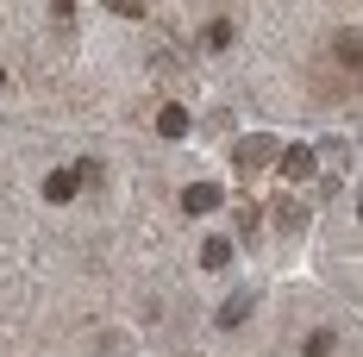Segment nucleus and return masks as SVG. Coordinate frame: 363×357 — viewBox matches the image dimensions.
<instances>
[{
	"label": "nucleus",
	"instance_id": "1",
	"mask_svg": "<svg viewBox=\"0 0 363 357\" xmlns=\"http://www.w3.org/2000/svg\"><path fill=\"white\" fill-rule=\"evenodd\" d=\"M269 157H276V138H245L238 144V170H245V176H257Z\"/></svg>",
	"mask_w": 363,
	"mask_h": 357
},
{
	"label": "nucleus",
	"instance_id": "2",
	"mask_svg": "<svg viewBox=\"0 0 363 357\" xmlns=\"http://www.w3.org/2000/svg\"><path fill=\"white\" fill-rule=\"evenodd\" d=\"M313 163H320V157H313L307 144H294V150H282V176H289V182H307V176H313Z\"/></svg>",
	"mask_w": 363,
	"mask_h": 357
},
{
	"label": "nucleus",
	"instance_id": "3",
	"mask_svg": "<svg viewBox=\"0 0 363 357\" xmlns=\"http://www.w3.org/2000/svg\"><path fill=\"white\" fill-rule=\"evenodd\" d=\"M332 57H338L345 70H363V32H338L332 38Z\"/></svg>",
	"mask_w": 363,
	"mask_h": 357
},
{
	"label": "nucleus",
	"instance_id": "4",
	"mask_svg": "<svg viewBox=\"0 0 363 357\" xmlns=\"http://www.w3.org/2000/svg\"><path fill=\"white\" fill-rule=\"evenodd\" d=\"M182 207H188V214H213V207H219V188H213V182H194V188L182 194Z\"/></svg>",
	"mask_w": 363,
	"mask_h": 357
},
{
	"label": "nucleus",
	"instance_id": "5",
	"mask_svg": "<svg viewBox=\"0 0 363 357\" xmlns=\"http://www.w3.org/2000/svg\"><path fill=\"white\" fill-rule=\"evenodd\" d=\"M44 194H50V201H75V194H82V176H75V170H57V176L44 182Z\"/></svg>",
	"mask_w": 363,
	"mask_h": 357
},
{
	"label": "nucleus",
	"instance_id": "6",
	"mask_svg": "<svg viewBox=\"0 0 363 357\" xmlns=\"http://www.w3.org/2000/svg\"><path fill=\"white\" fill-rule=\"evenodd\" d=\"M276 226H282V232H301V226H307V207H301V201H276Z\"/></svg>",
	"mask_w": 363,
	"mask_h": 357
},
{
	"label": "nucleus",
	"instance_id": "7",
	"mask_svg": "<svg viewBox=\"0 0 363 357\" xmlns=\"http://www.w3.org/2000/svg\"><path fill=\"white\" fill-rule=\"evenodd\" d=\"M201 263H207V270H225V263H232V238H207V245H201Z\"/></svg>",
	"mask_w": 363,
	"mask_h": 357
},
{
	"label": "nucleus",
	"instance_id": "8",
	"mask_svg": "<svg viewBox=\"0 0 363 357\" xmlns=\"http://www.w3.org/2000/svg\"><path fill=\"white\" fill-rule=\"evenodd\" d=\"M157 132H163V138H182V132H188V113H182V107H163V113H157Z\"/></svg>",
	"mask_w": 363,
	"mask_h": 357
},
{
	"label": "nucleus",
	"instance_id": "9",
	"mask_svg": "<svg viewBox=\"0 0 363 357\" xmlns=\"http://www.w3.org/2000/svg\"><path fill=\"white\" fill-rule=\"evenodd\" d=\"M245 314H251V295H232V301L219 307V326H238Z\"/></svg>",
	"mask_w": 363,
	"mask_h": 357
},
{
	"label": "nucleus",
	"instance_id": "10",
	"mask_svg": "<svg viewBox=\"0 0 363 357\" xmlns=\"http://www.w3.org/2000/svg\"><path fill=\"white\" fill-rule=\"evenodd\" d=\"M307 357H332V332H307V345H301Z\"/></svg>",
	"mask_w": 363,
	"mask_h": 357
},
{
	"label": "nucleus",
	"instance_id": "11",
	"mask_svg": "<svg viewBox=\"0 0 363 357\" xmlns=\"http://www.w3.org/2000/svg\"><path fill=\"white\" fill-rule=\"evenodd\" d=\"M207 44H213V50H225V44H232V26H225V19H213V26H207Z\"/></svg>",
	"mask_w": 363,
	"mask_h": 357
},
{
	"label": "nucleus",
	"instance_id": "12",
	"mask_svg": "<svg viewBox=\"0 0 363 357\" xmlns=\"http://www.w3.org/2000/svg\"><path fill=\"white\" fill-rule=\"evenodd\" d=\"M50 13H57V26H63V32L75 26V0H50Z\"/></svg>",
	"mask_w": 363,
	"mask_h": 357
},
{
	"label": "nucleus",
	"instance_id": "13",
	"mask_svg": "<svg viewBox=\"0 0 363 357\" xmlns=\"http://www.w3.org/2000/svg\"><path fill=\"white\" fill-rule=\"evenodd\" d=\"M113 13H119V19H138V13H145V0H107Z\"/></svg>",
	"mask_w": 363,
	"mask_h": 357
},
{
	"label": "nucleus",
	"instance_id": "14",
	"mask_svg": "<svg viewBox=\"0 0 363 357\" xmlns=\"http://www.w3.org/2000/svg\"><path fill=\"white\" fill-rule=\"evenodd\" d=\"M0 82H6V75H0Z\"/></svg>",
	"mask_w": 363,
	"mask_h": 357
},
{
	"label": "nucleus",
	"instance_id": "15",
	"mask_svg": "<svg viewBox=\"0 0 363 357\" xmlns=\"http://www.w3.org/2000/svg\"><path fill=\"white\" fill-rule=\"evenodd\" d=\"M357 214H363V207H357Z\"/></svg>",
	"mask_w": 363,
	"mask_h": 357
}]
</instances>
